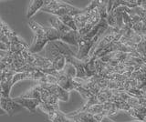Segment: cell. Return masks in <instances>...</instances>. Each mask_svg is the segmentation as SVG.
I'll list each match as a JSON object with an SVG mask.
<instances>
[{"instance_id":"603a6c76","label":"cell","mask_w":146,"mask_h":122,"mask_svg":"<svg viewBox=\"0 0 146 122\" xmlns=\"http://www.w3.org/2000/svg\"><path fill=\"white\" fill-rule=\"evenodd\" d=\"M145 63H146V62H145Z\"/></svg>"},{"instance_id":"e0dca14e","label":"cell","mask_w":146,"mask_h":122,"mask_svg":"<svg viewBox=\"0 0 146 122\" xmlns=\"http://www.w3.org/2000/svg\"><path fill=\"white\" fill-rule=\"evenodd\" d=\"M58 17V16H57ZM58 18L60 20L62 23L68 26L70 28H71L72 30L74 31H78L77 29V26L75 25V22H74V18H73V16H68V15H65V16H58Z\"/></svg>"},{"instance_id":"2e32d148","label":"cell","mask_w":146,"mask_h":122,"mask_svg":"<svg viewBox=\"0 0 146 122\" xmlns=\"http://www.w3.org/2000/svg\"><path fill=\"white\" fill-rule=\"evenodd\" d=\"M41 87L38 84L33 88L29 89V91L21 95V98H32V99H39L40 100V93H41Z\"/></svg>"},{"instance_id":"3957f363","label":"cell","mask_w":146,"mask_h":122,"mask_svg":"<svg viewBox=\"0 0 146 122\" xmlns=\"http://www.w3.org/2000/svg\"><path fill=\"white\" fill-rule=\"evenodd\" d=\"M51 26L56 29L59 35V40L66 44H70L78 47V42L80 39V35L78 31H74L68 26H65L57 16H52L50 18Z\"/></svg>"},{"instance_id":"44dd1931","label":"cell","mask_w":146,"mask_h":122,"mask_svg":"<svg viewBox=\"0 0 146 122\" xmlns=\"http://www.w3.org/2000/svg\"><path fill=\"white\" fill-rule=\"evenodd\" d=\"M5 114H7L6 111H5L4 109H2V108L0 107V116H1V115H5Z\"/></svg>"},{"instance_id":"ba28073f","label":"cell","mask_w":146,"mask_h":122,"mask_svg":"<svg viewBox=\"0 0 146 122\" xmlns=\"http://www.w3.org/2000/svg\"><path fill=\"white\" fill-rule=\"evenodd\" d=\"M0 104H1V108L6 111L8 116H13L15 113L21 111L24 109V107L17 104L13 98H0Z\"/></svg>"},{"instance_id":"5b68a950","label":"cell","mask_w":146,"mask_h":122,"mask_svg":"<svg viewBox=\"0 0 146 122\" xmlns=\"http://www.w3.org/2000/svg\"><path fill=\"white\" fill-rule=\"evenodd\" d=\"M66 116L70 119H73L75 122H102L105 117L102 115H96L90 114L87 112H80V113H68Z\"/></svg>"},{"instance_id":"6da1fadb","label":"cell","mask_w":146,"mask_h":122,"mask_svg":"<svg viewBox=\"0 0 146 122\" xmlns=\"http://www.w3.org/2000/svg\"><path fill=\"white\" fill-rule=\"evenodd\" d=\"M29 25L34 31L35 38L29 50L33 54H38L44 49L48 42L59 40L58 32L52 26H43L35 20H29Z\"/></svg>"},{"instance_id":"30bf717a","label":"cell","mask_w":146,"mask_h":122,"mask_svg":"<svg viewBox=\"0 0 146 122\" xmlns=\"http://www.w3.org/2000/svg\"><path fill=\"white\" fill-rule=\"evenodd\" d=\"M100 20V16L99 10H98V7H96L95 9L91 12V14H90L84 28L81 30L78 31V32H79V35L80 37H83V36H85L86 34H88L91 30V28H94V26L99 23Z\"/></svg>"},{"instance_id":"8992f818","label":"cell","mask_w":146,"mask_h":122,"mask_svg":"<svg viewBox=\"0 0 146 122\" xmlns=\"http://www.w3.org/2000/svg\"><path fill=\"white\" fill-rule=\"evenodd\" d=\"M57 80H58V85L59 87L62 88L64 90H66L68 92L71 91V90H76L77 88L80 86L76 82L74 78L65 74L62 70L58 72Z\"/></svg>"},{"instance_id":"8fae6325","label":"cell","mask_w":146,"mask_h":122,"mask_svg":"<svg viewBox=\"0 0 146 122\" xmlns=\"http://www.w3.org/2000/svg\"><path fill=\"white\" fill-rule=\"evenodd\" d=\"M17 104H19L20 106H22L24 108L29 110L30 113H36V107L39 106L40 100L39 99H32V98H21L20 96L17 98H13Z\"/></svg>"},{"instance_id":"9c48e42d","label":"cell","mask_w":146,"mask_h":122,"mask_svg":"<svg viewBox=\"0 0 146 122\" xmlns=\"http://www.w3.org/2000/svg\"><path fill=\"white\" fill-rule=\"evenodd\" d=\"M15 73H16L15 71H6L0 76V81H1V87H2V91H3V98H9L10 90L13 87L12 78Z\"/></svg>"},{"instance_id":"9a60e30c","label":"cell","mask_w":146,"mask_h":122,"mask_svg":"<svg viewBox=\"0 0 146 122\" xmlns=\"http://www.w3.org/2000/svg\"><path fill=\"white\" fill-rule=\"evenodd\" d=\"M127 113L140 122H146V107H139L131 108Z\"/></svg>"},{"instance_id":"52a82bcc","label":"cell","mask_w":146,"mask_h":122,"mask_svg":"<svg viewBox=\"0 0 146 122\" xmlns=\"http://www.w3.org/2000/svg\"><path fill=\"white\" fill-rule=\"evenodd\" d=\"M42 88L47 89L52 95H54L58 100H61L64 102H67L70 98V92L64 90L62 88H60L58 84H38Z\"/></svg>"},{"instance_id":"277c9868","label":"cell","mask_w":146,"mask_h":122,"mask_svg":"<svg viewBox=\"0 0 146 122\" xmlns=\"http://www.w3.org/2000/svg\"><path fill=\"white\" fill-rule=\"evenodd\" d=\"M98 7V0H94V1H91L88 6H87L80 14L77 15L75 16H73L74 18V22H75V25L77 26V29L78 31L81 30L82 28H84L87 21H88L89 17L96 7Z\"/></svg>"},{"instance_id":"ffe728a7","label":"cell","mask_w":146,"mask_h":122,"mask_svg":"<svg viewBox=\"0 0 146 122\" xmlns=\"http://www.w3.org/2000/svg\"><path fill=\"white\" fill-rule=\"evenodd\" d=\"M3 98V91H2V87H1V81H0V98Z\"/></svg>"},{"instance_id":"d6986e66","label":"cell","mask_w":146,"mask_h":122,"mask_svg":"<svg viewBox=\"0 0 146 122\" xmlns=\"http://www.w3.org/2000/svg\"><path fill=\"white\" fill-rule=\"evenodd\" d=\"M140 7L146 12V1H143V0H141V4Z\"/></svg>"},{"instance_id":"7402d4cb","label":"cell","mask_w":146,"mask_h":122,"mask_svg":"<svg viewBox=\"0 0 146 122\" xmlns=\"http://www.w3.org/2000/svg\"><path fill=\"white\" fill-rule=\"evenodd\" d=\"M0 19H2V18H0Z\"/></svg>"},{"instance_id":"ac0fdd59","label":"cell","mask_w":146,"mask_h":122,"mask_svg":"<svg viewBox=\"0 0 146 122\" xmlns=\"http://www.w3.org/2000/svg\"><path fill=\"white\" fill-rule=\"evenodd\" d=\"M62 71L65 74L71 76V78H76V69L71 64H70V63H68V62L66 63V65H65V67H64V69H62Z\"/></svg>"},{"instance_id":"5bb4252c","label":"cell","mask_w":146,"mask_h":122,"mask_svg":"<svg viewBox=\"0 0 146 122\" xmlns=\"http://www.w3.org/2000/svg\"><path fill=\"white\" fill-rule=\"evenodd\" d=\"M96 59L97 58L95 57H89V59L84 61V70L87 76V78H90L91 76L96 75V65H95Z\"/></svg>"},{"instance_id":"7a4b0ae2","label":"cell","mask_w":146,"mask_h":122,"mask_svg":"<svg viewBox=\"0 0 146 122\" xmlns=\"http://www.w3.org/2000/svg\"><path fill=\"white\" fill-rule=\"evenodd\" d=\"M82 10L83 9H80V8L73 7L68 3L57 1V0H47L46 5L41 8V11L50 13V14H53L55 16L58 17L65 15L75 16L80 14Z\"/></svg>"},{"instance_id":"4fadbf2b","label":"cell","mask_w":146,"mask_h":122,"mask_svg":"<svg viewBox=\"0 0 146 122\" xmlns=\"http://www.w3.org/2000/svg\"><path fill=\"white\" fill-rule=\"evenodd\" d=\"M46 3H47V0H34V1H31L27 11V18L30 19L38 10H41V8L46 5Z\"/></svg>"},{"instance_id":"7c38bea8","label":"cell","mask_w":146,"mask_h":122,"mask_svg":"<svg viewBox=\"0 0 146 122\" xmlns=\"http://www.w3.org/2000/svg\"><path fill=\"white\" fill-rule=\"evenodd\" d=\"M40 101L43 102L45 104H48V105L54 107L56 108H58V99L48 91L47 89L42 88L41 89V93H40Z\"/></svg>"}]
</instances>
